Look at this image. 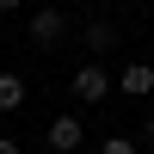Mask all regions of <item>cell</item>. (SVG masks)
I'll use <instances>...</instances> for the list:
<instances>
[{
    "mask_svg": "<svg viewBox=\"0 0 154 154\" xmlns=\"http://www.w3.org/2000/svg\"><path fill=\"white\" fill-rule=\"evenodd\" d=\"M68 93L80 99V105H99V99H111V68H105V62H93V56H86L80 68H74Z\"/></svg>",
    "mask_w": 154,
    "mask_h": 154,
    "instance_id": "6da1fadb",
    "label": "cell"
},
{
    "mask_svg": "<svg viewBox=\"0 0 154 154\" xmlns=\"http://www.w3.org/2000/svg\"><path fill=\"white\" fill-rule=\"evenodd\" d=\"M62 37H68L62 6H37V19H31V43H37V49H49V43H62Z\"/></svg>",
    "mask_w": 154,
    "mask_h": 154,
    "instance_id": "7a4b0ae2",
    "label": "cell"
},
{
    "mask_svg": "<svg viewBox=\"0 0 154 154\" xmlns=\"http://www.w3.org/2000/svg\"><path fill=\"white\" fill-rule=\"evenodd\" d=\"M111 93H123V99H148V93H154V68H148V62H130L123 74H111Z\"/></svg>",
    "mask_w": 154,
    "mask_h": 154,
    "instance_id": "3957f363",
    "label": "cell"
},
{
    "mask_svg": "<svg viewBox=\"0 0 154 154\" xmlns=\"http://www.w3.org/2000/svg\"><path fill=\"white\" fill-rule=\"evenodd\" d=\"M80 142H86V123L74 117V111H62V117L49 123V148H56V154H74Z\"/></svg>",
    "mask_w": 154,
    "mask_h": 154,
    "instance_id": "277c9868",
    "label": "cell"
},
{
    "mask_svg": "<svg viewBox=\"0 0 154 154\" xmlns=\"http://www.w3.org/2000/svg\"><path fill=\"white\" fill-rule=\"evenodd\" d=\"M111 43H117V25H111V19H93V25H86V49H93V56H105Z\"/></svg>",
    "mask_w": 154,
    "mask_h": 154,
    "instance_id": "5b68a950",
    "label": "cell"
},
{
    "mask_svg": "<svg viewBox=\"0 0 154 154\" xmlns=\"http://www.w3.org/2000/svg\"><path fill=\"white\" fill-rule=\"evenodd\" d=\"M25 105V80L19 74H0V111H19Z\"/></svg>",
    "mask_w": 154,
    "mask_h": 154,
    "instance_id": "8992f818",
    "label": "cell"
},
{
    "mask_svg": "<svg viewBox=\"0 0 154 154\" xmlns=\"http://www.w3.org/2000/svg\"><path fill=\"white\" fill-rule=\"evenodd\" d=\"M99 154H136V142H130V136H105V148H99Z\"/></svg>",
    "mask_w": 154,
    "mask_h": 154,
    "instance_id": "52a82bcc",
    "label": "cell"
},
{
    "mask_svg": "<svg viewBox=\"0 0 154 154\" xmlns=\"http://www.w3.org/2000/svg\"><path fill=\"white\" fill-rule=\"evenodd\" d=\"M0 154H19V142H6V136H0Z\"/></svg>",
    "mask_w": 154,
    "mask_h": 154,
    "instance_id": "ba28073f",
    "label": "cell"
},
{
    "mask_svg": "<svg viewBox=\"0 0 154 154\" xmlns=\"http://www.w3.org/2000/svg\"><path fill=\"white\" fill-rule=\"evenodd\" d=\"M0 12H19V0H0Z\"/></svg>",
    "mask_w": 154,
    "mask_h": 154,
    "instance_id": "9c48e42d",
    "label": "cell"
},
{
    "mask_svg": "<svg viewBox=\"0 0 154 154\" xmlns=\"http://www.w3.org/2000/svg\"><path fill=\"white\" fill-rule=\"evenodd\" d=\"M148 148H154V117H148Z\"/></svg>",
    "mask_w": 154,
    "mask_h": 154,
    "instance_id": "30bf717a",
    "label": "cell"
}]
</instances>
